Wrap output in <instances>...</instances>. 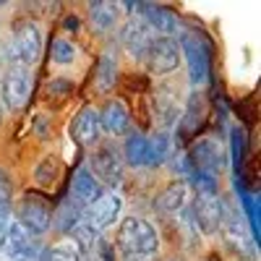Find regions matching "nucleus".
<instances>
[{
  "mask_svg": "<svg viewBox=\"0 0 261 261\" xmlns=\"http://www.w3.org/2000/svg\"><path fill=\"white\" fill-rule=\"evenodd\" d=\"M42 55V34L34 24H18L8 42V60L13 65H34Z\"/></svg>",
  "mask_w": 261,
  "mask_h": 261,
  "instance_id": "nucleus-3",
  "label": "nucleus"
},
{
  "mask_svg": "<svg viewBox=\"0 0 261 261\" xmlns=\"http://www.w3.org/2000/svg\"><path fill=\"white\" fill-rule=\"evenodd\" d=\"M11 183L6 180V175L0 172V246H3L8 227H11Z\"/></svg>",
  "mask_w": 261,
  "mask_h": 261,
  "instance_id": "nucleus-22",
  "label": "nucleus"
},
{
  "mask_svg": "<svg viewBox=\"0 0 261 261\" xmlns=\"http://www.w3.org/2000/svg\"><path fill=\"white\" fill-rule=\"evenodd\" d=\"M120 42L134 58H141L146 53V47H149V42H151V29L144 24L141 18H130L128 24L120 29Z\"/></svg>",
  "mask_w": 261,
  "mask_h": 261,
  "instance_id": "nucleus-13",
  "label": "nucleus"
},
{
  "mask_svg": "<svg viewBox=\"0 0 261 261\" xmlns=\"http://www.w3.org/2000/svg\"><path fill=\"white\" fill-rule=\"evenodd\" d=\"M188 201V186L186 183H172L170 188H165L157 199V212L162 214H175L186 206Z\"/></svg>",
  "mask_w": 261,
  "mask_h": 261,
  "instance_id": "nucleus-17",
  "label": "nucleus"
},
{
  "mask_svg": "<svg viewBox=\"0 0 261 261\" xmlns=\"http://www.w3.org/2000/svg\"><path fill=\"white\" fill-rule=\"evenodd\" d=\"M73 238H76V243H79L84 251H92V248L99 243V232L92 230L86 222H79V225L73 227Z\"/></svg>",
  "mask_w": 261,
  "mask_h": 261,
  "instance_id": "nucleus-26",
  "label": "nucleus"
},
{
  "mask_svg": "<svg viewBox=\"0 0 261 261\" xmlns=\"http://www.w3.org/2000/svg\"><path fill=\"white\" fill-rule=\"evenodd\" d=\"M118 246L125 261H146L157 253V230L141 217H125L118 230Z\"/></svg>",
  "mask_w": 261,
  "mask_h": 261,
  "instance_id": "nucleus-1",
  "label": "nucleus"
},
{
  "mask_svg": "<svg viewBox=\"0 0 261 261\" xmlns=\"http://www.w3.org/2000/svg\"><path fill=\"white\" fill-rule=\"evenodd\" d=\"M81 214H84V206H81L79 201H73L71 196H68V199H63V201H60V206H58V220H55V227H58L60 232L73 230V227L81 222Z\"/></svg>",
  "mask_w": 261,
  "mask_h": 261,
  "instance_id": "nucleus-19",
  "label": "nucleus"
},
{
  "mask_svg": "<svg viewBox=\"0 0 261 261\" xmlns=\"http://www.w3.org/2000/svg\"><path fill=\"white\" fill-rule=\"evenodd\" d=\"M18 225H24L32 235H45L50 227V206L39 196H24L18 206Z\"/></svg>",
  "mask_w": 261,
  "mask_h": 261,
  "instance_id": "nucleus-10",
  "label": "nucleus"
},
{
  "mask_svg": "<svg viewBox=\"0 0 261 261\" xmlns=\"http://www.w3.org/2000/svg\"><path fill=\"white\" fill-rule=\"evenodd\" d=\"M42 261H81V256H79V251H76L73 246L60 243V246L47 248L45 256H42Z\"/></svg>",
  "mask_w": 261,
  "mask_h": 261,
  "instance_id": "nucleus-28",
  "label": "nucleus"
},
{
  "mask_svg": "<svg viewBox=\"0 0 261 261\" xmlns=\"http://www.w3.org/2000/svg\"><path fill=\"white\" fill-rule=\"evenodd\" d=\"M71 134L81 146H92L99 139V113L94 110V107H84V110L76 115Z\"/></svg>",
  "mask_w": 261,
  "mask_h": 261,
  "instance_id": "nucleus-15",
  "label": "nucleus"
},
{
  "mask_svg": "<svg viewBox=\"0 0 261 261\" xmlns=\"http://www.w3.org/2000/svg\"><path fill=\"white\" fill-rule=\"evenodd\" d=\"M99 196H102V186L89 172V167H79L73 180H71V199L79 201L81 206H89L94 199H99Z\"/></svg>",
  "mask_w": 261,
  "mask_h": 261,
  "instance_id": "nucleus-14",
  "label": "nucleus"
},
{
  "mask_svg": "<svg viewBox=\"0 0 261 261\" xmlns=\"http://www.w3.org/2000/svg\"><path fill=\"white\" fill-rule=\"evenodd\" d=\"M222 201H220V196H204V193H196V199L191 204V214H193V220L196 225H199L206 235L217 232L222 227Z\"/></svg>",
  "mask_w": 261,
  "mask_h": 261,
  "instance_id": "nucleus-9",
  "label": "nucleus"
},
{
  "mask_svg": "<svg viewBox=\"0 0 261 261\" xmlns=\"http://www.w3.org/2000/svg\"><path fill=\"white\" fill-rule=\"evenodd\" d=\"M34 238L37 235H32L24 225L11 222L8 235H6V241H3V248H6V253L13 261H34L37 258V243H34Z\"/></svg>",
  "mask_w": 261,
  "mask_h": 261,
  "instance_id": "nucleus-11",
  "label": "nucleus"
},
{
  "mask_svg": "<svg viewBox=\"0 0 261 261\" xmlns=\"http://www.w3.org/2000/svg\"><path fill=\"white\" fill-rule=\"evenodd\" d=\"M123 151H125V162L130 167H144L146 165V139L141 134H130L125 139Z\"/></svg>",
  "mask_w": 261,
  "mask_h": 261,
  "instance_id": "nucleus-20",
  "label": "nucleus"
},
{
  "mask_svg": "<svg viewBox=\"0 0 261 261\" xmlns=\"http://www.w3.org/2000/svg\"><path fill=\"white\" fill-rule=\"evenodd\" d=\"M118 214H120V199L115 193H102L99 199H94L89 206L84 209L81 222H86L92 230L99 232L105 227H110L118 220Z\"/></svg>",
  "mask_w": 261,
  "mask_h": 261,
  "instance_id": "nucleus-7",
  "label": "nucleus"
},
{
  "mask_svg": "<svg viewBox=\"0 0 261 261\" xmlns=\"http://www.w3.org/2000/svg\"><path fill=\"white\" fill-rule=\"evenodd\" d=\"M172 151V141H170V134L167 130H160L151 139H146V165H162Z\"/></svg>",
  "mask_w": 261,
  "mask_h": 261,
  "instance_id": "nucleus-18",
  "label": "nucleus"
},
{
  "mask_svg": "<svg viewBox=\"0 0 261 261\" xmlns=\"http://www.w3.org/2000/svg\"><path fill=\"white\" fill-rule=\"evenodd\" d=\"M178 60H180V47H178V39L175 37H154L146 47V63L151 73L165 76L172 73L178 68Z\"/></svg>",
  "mask_w": 261,
  "mask_h": 261,
  "instance_id": "nucleus-5",
  "label": "nucleus"
},
{
  "mask_svg": "<svg viewBox=\"0 0 261 261\" xmlns=\"http://www.w3.org/2000/svg\"><path fill=\"white\" fill-rule=\"evenodd\" d=\"M89 16H92V24L99 29V32H107V29H113L115 24V18H118V11L113 3H89Z\"/></svg>",
  "mask_w": 261,
  "mask_h": 261,
  "instance_id": "nucleus-21",
  "label": "nucleus"
},
{
  "mask_svg": "<svg viewBox=\"0 0 261 261\" xmlns=\"http://www.w3.org/2000/svg\"><path fill=\"white\" fill-rule=\"evenodd\" d=\"M139 13H141V21H144L149 29H157V32H160V37H172V34L180 29L178 16L172 13L170 8L151 6V3H141V6H139Z\"/></svg>",
  "mask_w": 261,
  "mask_h": 261,
  "instance_id": "nucleus-12",
  "label": "nucleus"
},
{
  "mask_svg": "<svg viewBox=\"0 0 261 261\" xmlns=\"http://www.w3.org/2000/svg\"><path fill=\"white\" fill-rule=\"evenodd\" d=\"M89 172L97 178V183H107V186H118L123 180V165L120 157L113 146H102L89 157Z\"/></svg>",
  "mask_w": 261,
  "mask_h": 261,
  "instance_id": "nucleus-8",
  "label": "nucleus"
},
{
  "mask_svg": "<svg viewBox=\"0 0 261 261\" xmlns=\"http://www.w3.org/2000/svg\"><path fill=\"white\" fill-rule=\"evenodd\" d=\"M230 154H232V167H235V175L241 178V170H243V154H246V134L241 125L232 128L230 134Z\"/></svg>",
  "mask_w": 261,
  "mask_h": 261,
  "instance_id": "nucleus-24",
  "label": "nucleus"
},
{
  "mask_svg": "<svg viewBox=\"0 0 261 261\" xmlns=\"http://www.w3.org/2000/svg\"><path fill=\"white\" fill-rule=\"evenodd\" d=\"M0 118H3V107H0Z\"/></svg>",
  "mask_w": 261,
  "mask_h": 261,
  "instance_id": "nucleus-30",
  "label": "nucleus"
},
{
  "mask_svg": "<svg viewBox=\"0 0 261 261\" xmlns=\"http://www.w3.org/2000/svg\"><path fill=\"white\" fill-rule=\"evenodd\" d=\"M73 58H76L73 42H68V39H55V42H53V60H55V63L68 65V63H73Z\"/></svg>",
  "mask_w": 261,
  "mask_h": 261,
  "instance_id": "nucleus-27",
  "label": "nucleus"
},
{
  "mask_svg": "<svg viewBox=\"0 0 261 261\" xmlns=\"http://www.w3.org/2000/svg\"><path fill=\"white\" fill-rule=\"evenodd\" d=\"M201 120H204V102H201L199 94H193L191 102H188V110H186V115H183V123H180V134H183V136L193 134V130L201 125Z\"/></svg>",
  "mask_w": 261,
  "mask_h": 261,
  "instance_id": "nucleus-23",
  "label": "nucleus"
},
{
  "mask_svg": "<svg viewBox=\"0 0 261 261\" xmlns=\"http://www.w3.org/2000/svg\"><path fill=\"white\" fill-rule=\"evenodd\" d=\"M188 165L193 172H201V175H209V178H217L220 172L225 170V151L220 146L217 139H199L191 151H188Z\"/></svg>",
  "mask_w": 261,
  "mask_h": 261,
  "instance_id": "nucleus-4",
  "label": "nucleus"
},
{
  "mask_svg": "<svg viewBox=\"0 0 261 261\" xmlns=\"http://www.w3.org/2000/svg\"><path fill=\"white\" fill-rule=\"evenodd\" d=\"M128 125H130V118H128L125 105L120 99H110L99 115V128H105L110 136H123Z\"/></svg>",
  "mask_w": 261,
  "mask_h": 261,
  "instance_id": "nucleus-16",
  "label": "nucleus"
},
{
  "mask_svg": "<svg viewBox=\"0 0 261 261\" xmlns=\"http://www.w3.org/2000/svg\"><path fill=\"white\" fill-rule=\"evenodd\" d=\"M191 183L196 188V193H204V196H217V178H209V175H201V172H193L191 170Z\"/></svg>",
  "mask_w": 261,
  "mask_h": 261,
  "instance_id": "nucleus-29",
  "label": "nucleus"
},
{
  "mask_svg": "<svg viewBox=\"0 0 261 261\" xmlns=\"http://www.w3.org/2000/svg\"><path fill=\"white\" fill-rule=\"evenodd\" d=\"M115 60L110 55H105L97 65V76H94V84H97V92H107L110 86L115 84Z\"/></svg>",
  "mask_w": 261,
  "mask_h": 261,
  "instance_id": "nucleus-25",
  "label": "nucleus"
},
{
  "mask_svg": "<svg viewBox=\"0 0 261 261\" xmlns=\"http://www.w3.org/2000/svg\"><path fill=\"white\" fill-rule=\"evenodd\" d=\"M178 47L186 55L188 63V79L193 86H204L209 81V65H212V53H209V42L199 32H186L183 39L178 42Z\"/></svg>",
  "mask_w": 261,
  "mask_h": 261,
  "instance_id": "nucleus-2",
  "label": "nucleus"
},
{
  "mask_svg": "<svg viewBox=\"0 0 261 261\" xmlns=\"http://www.w3.org/2000/svg\"><path fill=\"white\" fill-rule=\"evenodd\" d=\"M32 97V73L24 65H11L3 79V99L11 110H21Z\"/></svg>",
  "mask_w": 261,
  "mask_h": 261,
  "instance_id": "nucleus-6",
  "label": "nucleus"
}]
</instances>
